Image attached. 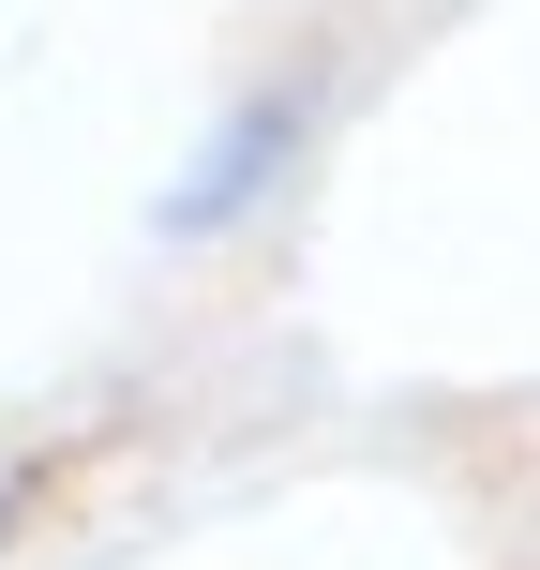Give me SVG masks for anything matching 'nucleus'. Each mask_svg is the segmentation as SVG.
Masks as SVG:
<instances>
[{"mask_svg": "<svg viewBox=\"0 0 540 570\" xmlns=\"http://www.w3.org/2000/svg\"><path fill=\"white\" fill-rule=\"evenodd\" d=\"M285 150H301V120H285V106H226V136L166 180V240H226L240 210L285 180Z\"/></svg>", "mask_w": 540, "mask_h": 570, "instance_id": "obj_1", "label": "nucleus"}, {"mask_svg": "<svg viewBox=\"0 0 540 570\" xmlns=\"http://www.w3.org/2000/svg\"><path fill=\"white\" fill-rule=\"evenodd\" d=\"M0 541H16V481H0Z\"/></svg>", "mask_w": 540, "mask_h": 570, "instance_id": "obj_2", "label": "nucleus"}]
</instances>
